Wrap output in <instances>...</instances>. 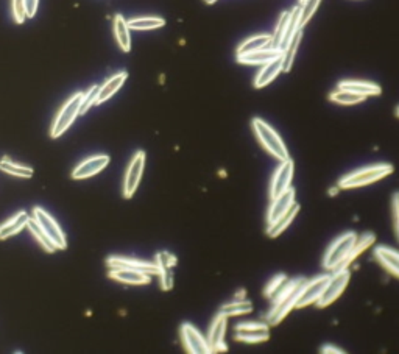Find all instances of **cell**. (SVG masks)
I'll list each match as a JSON object with an SVG mask.
<instances>
[{
	"instance_id": "1",
	"label": "cell",
	"mask_w": 399,
	"mask_h": 354,
	"mask_svg": "<svg viewBox=\"0 0 399 354\" xmlns=\"http://www.w3.org/2000/svg\"><path fill=\"white\" fill-rule=\"evenodd\" d=\"M355 241H357V234H355L354 231H348V233L336 237L324 253V270L336 272L338 269H346L345 264L351 255Z\"/></svg>"
},
{
	"instance_id": "2",
	"label": "cell",
	"mask_w": 399,
	"mask_h": 354,
	"mask_svg": "<svg viewBox=\"0 0 399 354\" xmlns=\"http://www.w3.org/2000/svg\"><path fill=\"white\" fill-rule=\"evenodd\" d=\"M251 127L253 132H255L256 139L259 141V144L262 146L267 153H270L273 158H277L278 161L289 160L290 155L284 141L281 139V136L274 132L265 120H262L260 118H255L251 120Z\"/></svg>"
},
{
	"instance_id": "3",
	"label": "cell",
	"mask_w": 399,
	"mask_h": 354,
	"mask_svg": "<svg viewBox=\"0 0 399 354\" xmlns=\"http://www.w3.org/2000/svg\"><path fill=\"white\" fill-rule=\"evenodd\" d=\"M393 165L391 164H374L368 165V167L359 169L355 172L348 173L343 178H340L338 187L340 189H354V187H362L373 184L379 179L388 177L390 173H393Z\"/></svg>"
},
{
	"instance_id": "4",
	"label": "cell",
	"mask_w": 399,
	"mask_h": 354,
	"mask_svg": "<svg viewBox=\"0 0 399 354\" xmlns=\"http://www.w3.org/2000/svg\"><path fill=\"white\" fill-rule=\"evenodd\" d=\"M306 283H308L306 278H301V277L295 278L293 286L290 287L278 301L272 303V309L268 310V314H267L268 324H279L282 320L286 319L290 310L295 309L296 301H298L300 293Z\"/></svg>"
},
{
	"instance_id": "5",
	"label": "cell",
	"mask_w": 399,
	"mask_h": 354,
	"mask_svg": "<svg viewBox=\"0 0 399 354\" xmlns=\"http://www.w3.org/2000/svg\"><path fill=\"white\" fill-rule=\"evenodd\" d=\"M82 99L83 92H77L75 96H72L64 106L60 110V113L56 114V118L50 128V137H60L66 129L74 124L75 119L80 115V106H82Z\"/></svg>"
},
{
	"instance_id": "6",
	"label": "cell",
	"mask_w": 399,
	"mask_h": 354,
	"mask_svg": "<svg viewBox=\"0 0 399 354\" xmlns=\"http://www.w3.org/2000/svg\"><path fill=\"white\" fill-rule=\"evenodd\" d=\"M334 274L329 278V283L326 286L324 292L322 293V297L317 300L315 305L323 309V308H328L329 305H332L334 301H336L340 295L345 292V289L350 283L351 279V273L348 269H338L336 272H332Z\"/></svg>"
},
{
	"instance_id": "7",
	"label": "cell",
	"mask_w": 399,
	"mask_h": 354,
	"mask_svg": "<svg viewBox=\"0 0 399 354\" xmlns=\"http://www.w3.org/2000/svg\"><path fill=\"white\" fill-rule=\"evenodd\" d=\"M33 219L38 222V225L41 227V229L44 231L49 239L53 242L56 250H66L68 248L66 236H64L63 229L60 228V225H58L56 220L52 217V215H50L47 211H44L42 208L36 206L33 209Z\"/></svg>"
},
{
	"instance_id": "8",
	"label": "cell",
	"mask_w": 399,
	"mask_h": 354,
	"mask_svg": "<svg viewBox=\"0 0 399 354\" xmlns=\"http://www.w3.org/2000/svg\"><path fill=\"white\" fill-rule=\"evenodd\" d=\"M234 339L245 343H262L270 339V328L264 322H241L234 327Z\"/></svg>"
},
{
	"instance_id": "9",
	"label": "cell",
	"mask_w": 399,
	"mask_h": 354,
	"mask_svg": "<svg viewBox=\"0 0 399 354\" xmlns=\"http://www.w3.org/2000/svg\"><path fill=\"white\" fill-rule=\"evenodd\" d=\"M293 173H295V164L290 158L286 161H281L279 167L274 170V173L272 175L270 186H268V197H270V200L277 198L278 195L284 194L292 187Z\"/></svg>"
},
{
	"instance_id": "10",
	"label": "cell",
	"mask_w": 399,
	"mask_h": 354,
	"mask_svg": "<svg viewBox=\"0 0 399 354\" xmlns=\"http://www.w3.org/2000/svg\"><path fill=\"white\" fill-rule=\"evenodd\" d=\"M179 337L187 353L191 354H211L213 350L209 346L206 337L191 323H183L179 328Z\"/></svg>"
},
{
	"instance_id": "11",
	"label": "cell",
	"mask_w": 399,
	"mask_h": 354,
	"mask_svg": "<svg viewBox=\"0 0 399 354\" xmlns=\"http://www.w3.org/2000/svg\"><path fill=\"white\" fill-rule=\"evenodd\" d=\"M144 167H145V151L139 150L133 156V160L129 161L125 173V179H123V197L125 198H132L134 195L137 186L141 183Z\"/></svg>"
},
{
	"instance_id": "12",
	"label": "cell",
	"mask_w": 399,
	"mask_h": 354,
	"mask_svg": "<svg viewBox=\"0 0 399 354\" xmlns=\"http://www.w3.org/2000/svg\"><path fill=\"white\" fill-rule=\"evenodd\" d=\"M329 278H331V274L324 273V274H320V277H315V278L309 279L303 287V291H301L300 297H298V301H296V305H295V309H303V308L310 306V305H314V303H317V300L320 298L322 293L324 292L326 286H328Z\"/></svg>"
},
{
	"instance_id": "13",
	"label": "cell",
	"mask_w": 399,
	"mask_h": 354,
	"mask_svg": "<svg viewBox=\"0 0 399 354\" xmlns=\"http://www.w3.org/2000/svg\"><path fill=\"white\" fill-rule=\"evenodd\" d=\"M227 328H228V317L219 312L213 320L211 327L208 329L206 341L211 346L213 353H224L228 350L227 342H224V336H227Z\"/></svg>"
},
{
	"instance_id": "14",
	"label": "cell",
	"mask_w": 399,
	"mask_h": 354,
	"mask_svg": "<svg viewBox=\"0 0 399 354\" xmlns=\"http://www.w3.org/2000/svg\"><path fill=\"white\" fill-rule=\"evenodd\" d=\"M106 264L110 269H133V270L147 273V274H159V269L155 263L141 261V259L111 256L106 259Z\"/></svg>"
},
{
	"instance_id": "15",
	"label": "cell",
	"mask_w": 399,
	"mask_h": 354,
	"mask_svg": "<svg viewBox=\"0 0 399 354\" xmlns=\"http://www.w3.org/2000/svg\"><path fill=\"white\" fill-rule=\"evenodd\" d=\"M295 189L293 187H290L289 191H286L284 194L278 195L277 198L272 200L270 206H268V211H267V225H270V223L277 222L278 219H281L282 215L289 213V209L295 205Z\"/></svg>"
},
{
	"instance_id": "16",
	"label": "cell",
	"mask_w": 399,
	"mask_h": 354,
	"mask_svg": "<svg viewBox=\"0 0 399 354\" xmlns=\"http://www.w3.org/2000/svg\"><path fill=\"white\" fill-rule=\"evenodd\" d=\"M108 163H110V156H108V155L91 156V158H88V160H84L77 165L74 172H72V178L84 179V178L97 175V173H100L106 167Z\"/></svg>"
},
{
	"instance_id": "17",
	"label": "cell",
	"mask_w": 399,
	"mask_h": 354,
	"mask_svg": "<svg viewBox=\"0 0 399 354\" xmlns=\"http://www.w3.org/2000/svg\"><path fill=\"white\" fill-rule=\"evenodd\" d=\"M281 55H282V50L273 49V47H265V49L255 50V52L239 55L237 61L241 64H248V66H259V64H262L264 66V64L273 61L274 58H278Z\"/></svg>"
},
{
	"instance_id": "18",
	"label": "cell",
	"mask_w": 399,
	"mask_h": 354,
	"mask_svg": "<svg viewBox=\"0 0 399 354\" xmlns=\"http://www.w3.org/2000/svg\"><path fill=\"white\" fill-rule=\"evenodd\" d=\"M281 72H284V69H282V55L274 58L273 61L264 64L262 69L258 72V75L255 78V88L260 89V88H264V86L270 84L274 78L281 74Z\"/></svg>"
},
{
	"instance_id": "19",
	"label": "cell",
	"mask_w": 399,
	"mask_h": 354,
	"mask_svg": "<svg viewBox=\"0 0 399 354\" xmlns=\"http://www.w3.org/2000/svg\"><path fill=\"white\" fill-rule=\"evenodd\" d=\"M108 277L119 281L122 284H129V286H142L150 283V274L133 269H111Z\"/></svg>"
},
{
	"instance_id": "20",
	"label": "cell",
	"mask_w": 399,
	"mask_h": 354,
	"mask_svg": "<svg viewBox=\"0 0 399 354\" xmlns=\"http://www.w3.org/2000/svg\"><path fill=\"white\" fill-rule=\"evenodd\" d=\"M374 258L390 274L399 278V251L390 247H377Z\"/></svg>"
},
{
	"instance_id": "21",
	"label": "cell",
	"mask_w": 399,
	"mask_h": 354,
	"mask_svg": "<svg viewBox=\"0 0 399 354\" xmlns=\"http://www.w3.org/2000/svg\"><path fill=\"white\" fill-rule=\"evenodd\" d=\"M338 88L351 91L354 94H357V96H362V97H365V99L367 97L379 96V94L382 92L381 86H377L376 83H372V82H364V80H345V82H340Z\"/></svg>"
},
{
	"instance_id": "22",
	"label": "cell",
	"mask_w": 399,
	"mask_h": 354,
	"mask_svg": "<svg viewBox=\"0 0 399 354\" xmlns=\"http://www.w3.org/2000/svg\"><path fill=\"white\" fill-rule=\"evenodd\" d=\"M293 283H295V279L287 278L286 274H278V277H274L270 283H268V286L264 291V295L272 303L278 301L282 295H284L289 289L293 286Z\"/></svg>"
},
{
	"instance_id": "23",
	"label": "cell",
	"mask_w": 399,
	"mask_h": 354,
	"mask_svg": "<svg viewBox=\"0 0 399 354\" xmlns=\"http://www.w3.org/2000/svg\"><path fill=\"white\" fill-rule=\"evenodd\" d=\"M127 77H128L127 72H119V74H115V75H113L111 78H108V80L105 82V84L100 86V91H99V97H97L96 105L103 103V102H106L108 99H111V97L114 96V94L122 88V84L125 83Z\"/></svg>"
},
{
	"instance_id": "24",
	"label": "cell",
	"mask_w": 399,
	"mask_h": 354,
	"mask_svg": "<svg viewBox=\"0 0 399 354\" xmlns=\"http://www.w3.org/2000/svg\"><path fill=\"white\" fill-rule=\"evenodd\" d=\"M28 219H30V215H28L25 211H20L10 220L2 223V225H0V241H5L8 239V237L18 234L20 229H24L27 227Z\"/></svg>"
},
{
	"instance_id": "25",
	"label": "cell",
	"mask_w": 399,
	"mask_h": 354,
	"mask_svg": "<svg viewBox=\"0 0 399 354\" xmlns=\"http://www.w3.org/2000/svg\"><path fill=\"white\" fill-rule=\"evenodd\" d=\"M301 206L298 203H295L292 208L289 209V213L282 215L281 219H278L277 222L270 223V225H267L265 233L268 237H278L281 233H284V231L290 227V223L293 222V219L296 217V214L300 213Z\"/></svg>"
},
{
	"instance_id": "26",
	"label": "cell",
	"mask_w": 399,
	"mask_h": 354,
	"mask_svg": "<svg viewBox=\"0 0 399 354\" xmlns=\"http://www.w3.org/2000/svg\"><path fill=\"white\" fill-rule=\"evenodd\" d=\"M114 36L118 39L119 47L123 52L132 50V36H129V27L122 14H115L114 18Z\"/></svg>"
},
{
	"instance_id": "27",
	"label": "cell",
	"mask_w": 399,
	"mask_h": 354,
	"mask_svg": "<svg viewBox=\"0 0 399 354\" xmlns=\"http://www.w3.org/2000/svg\"><path fill=\"white\" fill-rule=\"evenodd\" d=\"M272 44V36L270 34H256V36H251V38L245 39L241 46L237 49V56L239 55H245V53H250V52H255V50L259 49H265V47H270Z\"/></svg>"
},
{
	"instance_id": "28",
	"label": "cell",
	"mask_w": 399,
	"mask_h": 354,
	"mask_svg": "<svg viewBox=\"0 0 399 354\" xmlns=\"http://www.w3.org/2000/svg\"><path fill=\"white\" fill-rule=\"evenodd\" d=\"M0 170L8 173L13 177H20V178H32L33 177V169L27 167V165H20L18 163L11 161L8 156H4L0 160Z\"/></svg>"
},
{
	"instance_id": "29",
	"label": "cell",
	"mask_w": 399,
	"mask_h": 354,
	"mask_svg": "<svg viewBox=\"0 0 399 354\" xmlns=\"http://www.w3.org/2000/svg\"><path fill=\"white\" fill-rule=\"evenodd\" d=\"M301 36H303V32L300 30L293 36L292 41H290L286 46V49L282 50V69H284V72H289L293 66L295 55L296 52H298V47L301 44Z\"/></svg>"
},
{
	"instance_id": "30",
	"label": "cell",
	"mask_w": 399,
	"mask_h": 354,
	"mask_svg": "<svg viewBox=\"0 0 399 354\" xmlns=\"http://www.w3.org/2000/svg\"><path fill=\"white\" fill-rule=\"evenodd\" d=\"M127 23L132 30H155V28H161L165 25V20L163 18H156V16L134 18L127 20Z\"/></svg>"
},
{
	"instance_id": "31",
	"label": "cell",
	"mask_w": 399,
	"mask_h": 354,
	"mask_svg": "<svg viewBox=\"0 0 399 354\" xmlns=\"http://www.w3.org/2000/svg\"><path fill=\"white\" fill-rule=\"evenodd\" d=\"M251 310H253V303L250 300H234L227 303V305H223L219 312L224 314L227 317H234V315L250 314Z\"/></svg>"
},
{
	"instance_id": "32",
	"label": "cell",
	"mask_w": 399,
	"mask_h": 354,
	"mask_svg": "<svg viewBox=\"0 0 399 354\" xmlns=\"http://www.w3.org/2000/svg\"><path fill=\"white\" fill-rule=\"evenodd\" d=\"M374 242H376V236L373 233H365V234H362L360 237L357 236V241H355L351 255H350V258H348V261L345 264L346 269H348V265L355 261V258L360 256V253H364L368 247H372Z\"/></svg>"
},
{
	"instance_id": "33",
	"label": "cell",
	"mask_w": 399,
	"mask_h": 354,
	"mask_svg": "<svg viewBox=\"0 0 399 354\" xmlns=\"http://www.w3.org/2000/svg\"><path fill=\"white\" fill-rule=\"evenodd\" d=\"M27 228L30 229V233L33 234V237L36 241L39 242V245L42 248H44L47 253H53L56 250V247L53 245V242L49 239L47 234L44 233V231L41 229V227L38 225V222H36L34 219H28V223H27Z\"/></svg>"
},
{
	"instance_id": "34",
	"label": "cell",
	"mask_w": 399,
	"mask_h": 354,
	"mask_svg": "<svg viewBox=\"0 0 399 354\" xmlns=\"http://www.w3.org/2000/svg\"><path fill=\"white\" fill-rule=\"evenodd\" d=\"M329 99H331V102L337 103V105H355V103H360L365 100V97L357 96V94H354L351 91L340 89V88L336 89L334 92H331Z\"/></svg>"
},
{
	"instance_id": "35",
	"label": "cell",
	"mask_w": 399,
	"mask_h": 354,
	"mask_svg": "<svg viewBox=\"0 0 399 354\" xmlns=\"http://www.w3.org/2000/svg\"><path fill=\"white\" fill-rule=\"evenodd\" d=\"M289 19H290V11H284V13L281 14V18L278 20V25H277V28H274V33L272 34V44H270V47L282 50L281 47H282V41H284V36H286Z\"/></svg>"
},
{
	"instance_id": "36",
	"label": "cell",
	"mask_w": 399,
	"mask_h": 354,
	"mask_svg": "<svg viewBox=\"0 0 399 354\" xmlns=\"http://www.w3.org/2000/svg\"><path fill=\"white\" fill-rule=\"evenodd\" d=\"M99 91H100V86L94 84L92 88H89L86 92H83L82 106H80V115L86 114V111H88L92 105H96L97 97H99Z\"/></svg>"
},
{
	"instance_id": "37",
	"label": "cell",
	"mask_w": 399,
	"mask_h": 354,
	"mask_svg": "<svg viewBox=\"0 0 399 354\" xmlns=\"http://www.w3.org/2000/svg\"><path fill=\"white\" fill-rule=\"evenodd\" d=\"M322 0H306V2L301 4V27L306 25L309 20L314 16L315 11L320 6Z\"/></svg>"
},
{
	"instance_id": "38",
	"label": "cell",
	"mask_w": 399,
	"mask_h": 354,
	"mask_svg": "<svg viewBox=\"0 0 399 354\" xmlns=\"http://www.w3.org/2000/svg\"><path fill=\"white\" fill-rule=\"evenodd\" d=\"M155 264L158 265L159 272L164 270H172V267L177 265V258L172 255L169 251H161L156 255V261Z\"/></svg>"
},
{
	"instance_id": "39",
	"label": "cell",
	"mask_w": 399,
	"mask_h": 354,
	"mask_svg": "<svg viewBox=\"0 0 399 354\" xmlns=\"http://www.w3.org/2000/svg\"><path fill=\"white\" fill-rule=\"evenodd\" d=\"M11 8H13V18L18 24L25 23L27 13H25V4L24 0H11Z\"/></svg>"
},
{
	"instance_id": "40",
	"label": "cell",
	"mask_w": 399,
	"mask_h": 354,
	"mask_svg": "<svg viewBox=\"0 0 399 354\" xmlns=\"http://www.w3.org/2000/svg\"><path fill=\"white\" fill-rule=\"evenodd\" d=\"M391 211H393V228L396 239L399 242V191L393 195V203H391Z\"/></svg>"
},
{
	"instance_id": "41",
	"label": "cell",
	"mask_w": 399,
	"mask_h": 354,
	"mask_svg": "<svg viewBox=\"0 0 399 354\" xmlns=\"http://www.w3.org/2000/svg\"><path fill=\"white\" fill-rule=\"evenodd\" d=\"M25 4V13H27V18H33L36 11H38V5H39V0H24Z\"/></svg>"
},
{
	"instance_id": "42",
	"label": "cell",
	"mask_w": 399,
	"mask_h": 354,
	"mask_svg": "<svg viewBox=\"0 0 399 354\" xmlns=\"http://www.w3.org/2000/svg\"><path fill=\"white\" fill-rule=\"evenodd\" d=\"M322 353H345L343 350H337V346H331V345H324L322 348Z\"/></svg>"
},
{
	"instance_id": "43",
	"label": "cell",
	"mask_w": 399,
	"mask_h": 354,
	"mask_svg": "<svg viewBox=\"0 0 399 354\" xmlns=\"http://www.w3.org/2000/svg\"><path fill=\"white\" fill-rule=\"evenodd\" d=\"M205 2H206L208 5H213V4H215V2H217V0H205Z\"/></svg>"
},
{
	"instance_id": "44",
	"label": "cell",
	"mask_w": 399,
	"mask_h": 354,
	"mask_svg": "<svg viewBox=\"0 0 399 354\" xmlns=\"http://www.w3.org/2000/svg\"><path fill=\"white\" fill-rule=\"evenodd\" d=\"M396 115H398V118H399V106L396 108Z\"/></svg>"
},
{
	"instance_id": "45",
	"label": "cell",
	"mask_w": 399,
	"mask_h": 354,
	"mask_svg": "<svg viewBox=\"0 0 399 354\" xmlns=\"http://www.w3.org/2000/svg\"><path fill=\"white\" fill-rule=\"evenodd\" d=\"M300 2H301V4H304V2H306V0H300Z\"/></svg>"
}]
</instances>
